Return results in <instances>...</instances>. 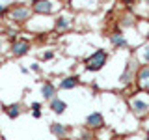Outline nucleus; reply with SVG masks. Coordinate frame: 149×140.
Instances as JSON below:
<instances>
[{
  "instance_id": "obj_1",
  "label": "nucleus",
  "mask_w": 149,
  "mask_h": 140,
  "mask_svg": "<svg viewBox=\"0 0 149 140\" xmlns=\"http://www.w3.org/2000/svg\"><path fill=\"white\" fill-rule=\"evenodd\" d=\"M127 108L136 120H143L146 116H149V93L134 88L127 95Z\"/></svg>"
},
{
  "instance_id": "obj_2",
  "label": "nucleus",
  "mask_w": 149,
  "mask_h": 140,
  "mask_svg": "<svg viewBox=\"0 0 149 140\" xmlns=\"http://www.w3.org/2000/svg\"><path fill=\"white\" fill-rule=\"evenodd\" d=\"M32 15H34V11H32L30 4H26V2H11L9 4V9H8V15H6V22L22 28L32 19Z\"/></svg>"
},
{
  "instance_id": "obj_3",
  "label": "nucleus",
  "mask_w": 149,
  "mask_h": 140,
  "mask_svg": "<svg viewBox=\"0 0 149 140\" xmlns=\"http://www.w3.org/2000/svg\"><path fill=\"white\" fill-rule=\"evenodd\" d=\"M74 26H77V13L69 8L52 17V34H67Z\"/></svg>"
},
{
  "instance_id": "obj_4",
  "label": "nucleus",
  "mask_w": 149,
  "mask_h": 140,
  "mask_svg": "<svg viewBox=\"0 0 149 140\" xmlns=\"http://www.w3.org/2000/svg\"><path fill=\"white\" fill-rule=\"evenodd\" d=\"M22 30L30 36H47L52 34V17L32 15V19L22 26Z\"/></svg>"
},
{
  "instance_id": "obj_5",
  "label": "nucleus",
  "mask_w": 149,
  "mask_h": 140,
  "mask_svg": "<svg viewBox=\"0 0 149 140\" xmlns=\"http://www.w3.org/2000/svg\"><path fill=\"white\" fill-rule=\"evenodd\" d=\"M30 6H32L34 15H45V17H54L67 8L60 0H32Z\"/></svg>"
},
{
  "instance_id": "obj_6",
  "label": "nucleus",
  "mask_w": 149,
  "mask_h": 140,
  "mask_svg": "<svg viewBox=\"0 0 149 140\" xmlns=\"http://www.w3.org/2000/svg\"><path fill=\"white\" fill-rule=\"evenodd\" d=\"M108 60H110V54L106 49H95L90 56L84 58V69L90 73H99L106 67Z\"/></svg>"
},
{
  "instance_id": "obj_7",
  "label": "nucleus",
  "mask_w": 149,
  "mask_h": 140,
  "mask_svg": "<svg viewBox=\"0 0 149 140\" xmlns=\"http://www.w3.org/2000/svg\"><path fill=\"white\" fill-rule=\"evenodd\" d=\"M30 50H32V37L26 32L24 34L21 32V36L17 39L8 43V54L11 58H24L26 54H30Z\"/></svg>"
},
{
  "instance_id": "obj_8",
  "label": "nucleus",
  "mask_w": 149,
  "mask_h": 140,
  "mask_svg": "<svg viewBox=\"0 0 149 140\" xmlns=\"http://www.w3.org/2000/svg\"><path fill=\"white\" fill-rule=\"evenodd\" d=\"M138 67H140V64L136 62V60H134V56L130 54L129 62L125 64L123 71H121L119 78H118L121 88H127V86H132V84H134V78H136V71H138Z\"/></svg>"
},
{
  "instance_id": "obj_9",
  "label": "nucleus",
  "mask_w": 149,
  "mask_h": 140,
  "mask_svg": "<svg viewBox=\"0 0 149 140\" xmlns=\"http://www.w3.org/2000/svg\"><path fill=\"white\" fill-rule=\"evenodd\" d=\"M101 2L102 0H71L67 4V8L73 9L74 13H86V15H90V13L99 11Z\"/></svg>"
},
{
  "instance_id": "obj_10",
  "label": "nucleus",
  "mask_w": 149,
  "mask_h": 140,
  "mask_svg": "<svg viewBox=\"0 0 149 140\" xmlns=\"http://www.w3.org/2000/svg\"><path fill=\"white\" fill-rule=\"evenodd\" d=\"M104 125H106V120H104V114H102L101 110H93V112H90V114L84 118V127L93 131V133L102 129Z\"/></svg>"
},
{
  "instance_id": "obj_11",
  "label": "nucleus",
  "mask_w": 149,
  "mask_h": 140,
  "mask_svg": "<svg viewBox=\"0 0 149 140\" xmlns=\"http://www.w3.org/2000/svg\"><path fill=\"white\" fill-rule=\"evenodd\" d=\"M134 86L140 92L149 93V65H140L136 71V78H134Z\"/></svg>"
},
{
  "instance_id": "obj_12",
  "label": "nucleus",
  "mask_w": 149,
  "mask_h": 140,
  "mask_svg": "<svg viewBox=\"0 0 149 140\" xmlns=\"http://www.w3.org/2000/svg\"><path fill=\"white\" fill-rule=\"evenodd\" d=\"M108 41L112 45L114 50H119V49H130V41L127 39V36L123 34L121 30H114L108 34Z\"/></svg>"
},
{
  "instance_id": "obj_13",
  "label": "nucleus",
  "mask_w": 149,
  "mask_h": 140,
  "mask_svg": "<svg viewBox=\"0 0 149 140\" xmlns=\"http://www.w3.org/2000/svg\"><path fill=\"white\" fill-rule=\"evenodd\" d=\"M80 77L78 75H63L62 78L58 80V84H56V88H58V92L60 90H63V92H67V90H74V88H78L80 86Z\"/></svg>"
},
{
  "instance_id": "obj_14",
  "label": "nucleus",
  "mask_w": 149,
  "mask_h": 140,
  "mask_svg": "<svg viewBox=\"0 0 149 140\" xmlns=\"http://www.w3.org/2000/svg\"><path fill=\"white\" fill-rule=\"evenodd\" d=\"M2 110H4V114H6L9 120H17V118H21V116L26 112V106L22 105L21 101H15V103H9V105H4Z\"/></svg>"
},
{
  "instance_id": "obj_15",
  "label": "nucleus",
  "mask_w": 149,
  "mask_h": 140,
  "mask_svg": "<svg viewBox=\"0 0 149 140\" xmlns=\"http://www.w3.org/2000/svg\"><path fill=\"white\" fill-rule=\"evenodd\" d=\"M49 131H50V134H52L54 138H58V140L71 136V127L62 123V121H52V123L49 125Z\"/></svg>"
},
{
  "instance_id": "obj_16",
  "label": "nucleus",
  "mask_w": 149,
  "mask_h": 140,
  "mask_svg": "<svg viewBox=\"0 0 149 140\" xmlns=\"http://www.w3.org/2000/svg\"><path fill=\"white\" fill-rule=\"evenodd\" d=\"M132 56L140 65H149V41L140 43L136 49L132 50Z\"/></svg>"
},
{
  "instance_id": "obj_17",
  "label": "nucleus",
  "mask_w": 149,
  "mask_h": 140,
  "mask_svg": "<svg viewBox=\"0 0 149 140\" xmlns=\"http://www.w3.org/2000/svg\"><path fill=\"white\" fill-rule=\"evenodd\" d=\"M39 93H41V97H43V101L49 103L50 99H54V97L58 95V88H56L54 82L43 80V82H41V86H39Z\"/></svg>"
},
{
  "instance_id": "obj_18",
  "label": "nucleus",
  "mask_w": 149,
  "mask_h": 140,
  "mask_svg": "<svg viewBox=\"0 0 149 140\" xmlns=\"http://www.w3.org/2000/svg\"><path fill=\"white\" fill-rule=\"evenodd\" d=\"M49 110L56 116H62V114H65V110H67V101L62 99L60 95H56L54 99L49 101Z\"/></svg>"
},
{
  "instance_id": "obj_19",
  "label": "nucleus",
  "mask_w": 149,
  "mask_h": 140,
  "mask_svg": "<svg viewBox=\"0 0 149 140\" xmlns=\"http://www.w3.org/2000/svg\"><path fill=\"white\" fill-rule=\"evenodd\" d=\"M114 136H116L114 129H110L108 125H104L102 129L95 131V140H114Z\"/></svg>"
},
{
  "instance_id": "obj_20",
  "label": "nucleus",
  "mask_w": 149,
  "mask_h": 140,
  "mask_svg": "<svg viewBox=\"0 0 149 140\" xmlns=\"http://www.w3.org/2000/svg\"><path fill=\"white\" fill-rule=\"evenodd\" d=\"M37 58H39V62H49V60H54L56 58V50L54 49H45L43 52L37 54Z\"/></svg>"
},
{
  "instance_id": "obj_21",
  "label": "nucleus",
  "mask_w": 149,
  "mask_h": 140,
  "mask_svg": "<svg viewBox=\"0 0 149 140\" xmlns=\"http://www.w3.org/2000/svg\"><path fill=\"white\" fill-rule=\"evenodd\" d=\"M123 140H149V136L146 133H143L142 129H138L136 133H130V134H127V136H125Z\"/></svg>"
},
{
  "instance_id": "obj_22",
  "label": "nucleus",
  "mask_w": 149,
  "mask_h": 140,
  "mask_svg": "<svg viewBox=\"0 0 149 140\" xmlns=\"http://www.w3.org/2000/svg\"><path fill=\"white\" fill-rule=\"evenodd\" d=\"M140 129H142L143 133L149 136V116H146L143 120H140Z\"/></svg>"
},
{
  "instance_id": "obj_23",
  "label": "nucleus",
  "mask_w": 149,
  "mask_h": 140,
  "mask_svg": "<svg viewBox=\"0 0 149 140\" xmlns=\"http://www.w3.org/2000/svg\"><path fill=\"white\" fill-rule=\"evenodd\" d=\"M8 9H9V4H0V19H6Z\"/></svg>"
},
{
  "instance_id": "obj_24",
  "label": "nucleus",
  "mask_w": 149,
  "mask_h": 140,
  "mask_svg": "<svg viewBox=\"0 0 149 140\" xmlns=\"http://www.w3.org/2000/svg\"><path fill=\"white\" fill-rule=\"evenodd\" d=\"M30 110H43V103H39V101H34L30 105Z\"/></svg>"
},
{
  "instance_id": "obj_25",
  "label": "nucleus",
  "mask_w": 149,
  "mask_h": 140,
  "mask_svg": "<svg viewBox=\"0 0 149 140\" xmlns=\"http://www.w3.org/2000/svg\"><path fill=\"white\" fill-rule=\"evenodd\" d=\"M6 50H8V47H6V39H4V37L0 36V56L6 52Z\"/></svg>"
},
{
  "instance_id": "obj_26",
  "label": "nucleus",
  "mask_w": 149,
  "mask_h": 140,
  "mask_svg": "<svg viewBox=\"0 0 149 140\" xmlns=\"http://www.w3.org/2000/svg\"><path fill=\"white\" fill-rule=\"evenodd\" d=\"M30 71H34V73H41V65L37 64V62H32V64H30Z\"/></svg>"
},
{
  "instance_id": "obj_27",
  "label": "nucleus",
  "mask_w": 149,
  "mask_h": 140,
  "mask_svg": "<svg viewBox=\"0 0 149 140\" xmlns=\"http://www.w3.org/2000/svg\"><path fill=\"white\" fill-rule=\"evenodd\" d=\"M30 114H32V118H36V120L43 118V110H30Z\"/></svg>"
},
{
  "instance_id": "obj_28",
  "label": "nucleus",
  "mask_w": 149,
  "mask_h": 140,
  "mask_svg": "<svg viewBox=\"0 0 149 140\" xmlns=\"http://www.w3.org/2000/svg\"><path fill=\"white\" fill-rule=\"evenodd\" d=\"M2 67H4V60L0 58V71H2Z\"/></svg>"
},
{
  "instance_id": "obj_29",
  "label": "nucleus",
  "mask_w": 149,
  "mask_h": 140,
  "mask_svg": "<svg viewBox=\"0 0 149 140\" xmlns=\"http://www.w3.org/2000/svg\"><path fill=\"white\" fill-rule=\"evenodd\" d=\"M60 2H63V4H65V6H67V4H69V2H71V0H60Z\"/></svg>"
},
{
  "instance_id": "obj_30",
  "label": "nucleus",
  "mask_w": 149,
  "mask_h": 140,
  "mask_svg": "<svg viewBox=\"0 0 149 140\" xmlns=\"http://www.w3.org/2000/svg\"><path fill=\"white\" fill-rule=\"evenodd\" d=\"M62 140H74L73 136H67V138H62Z\"/></svg>"
},
{
  "instance_id": "obj_31",
  "label": "nucleus",
  "mask_w": 149,
  "mask_h": 140,
  "mask_svg": "<svg viewBox=\"0 0 149 140\" xmlns=\"http://www.w3.org/2000/svg\"><path fill=\"white\" fill-rule=\"evenodd\" d=\"M0 32H2V28H0Z\"/></svg>"
}]
</instances>
